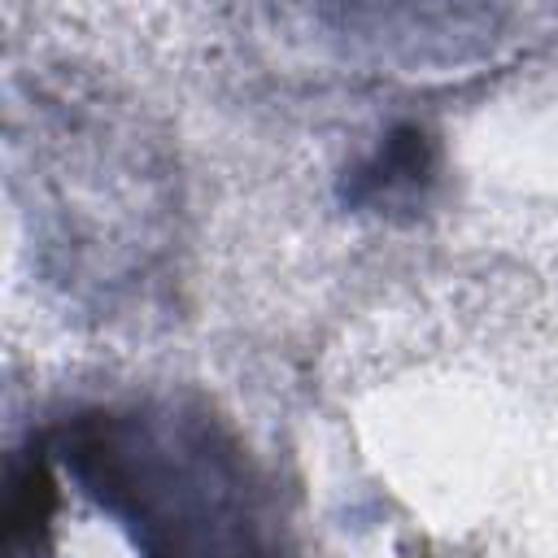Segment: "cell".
<instances>
[{
    "label": "cell",
    "mask_w": 558,
    "mask_h": 558,
    "mask_svg": "<svg viewBox=\"0 0 558 558\" xmlns=\"http://www.w3.org/2000/svg\"><path fill=\"white\" fill-rule=\"evenodd\" d=\"M74 458L148 558H262L244 475L205 423L105 414Z\"/></svg>",
    "instance_id": "obj_1"
}]
</instances>
